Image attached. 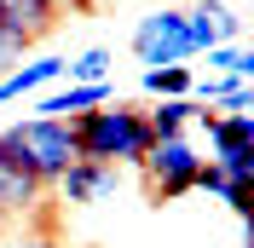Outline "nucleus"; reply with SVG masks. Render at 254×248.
<instances>
[{"instance_id":"3","label":"nucleus","mask_w":254,"mask_h":248,"mask_svg":"<svg viewBox=\"0 0 254 248\" xmlns=\"http://www.w3.org/2000/svg\"><path fill=\"white\" fill-rule=\"evenodd\" d=\"M144 179H150V190H156L162 202L185 196L190 185H196V173H202V150H196V139L190 133H179V139H150V150H144Z\"/></svg>"},{"instance_id":"7","label":"nucleus","mask_w":254,"mask_h":248,"mask_svg":"<svg viewBox=\"0 0 254 248\" xmlns=\"http://www.w3.org/2000/svg\"><path fill=\"white\" fill-rule=\"evenodd\" d=\"M122 185V168H104V162H69L58 179V196L69 208H93V202H110Z\"/></svg>"},{"instance_id":"13","label":"nucleus","mask_w":254,"mask_h":248,"mask_svg":"<svg viewBox=\"0 0 254 248\" xmlns=\"http://www.w3.org/2000/svg\"><path fill=\"white\" fill-rule=\"evenodd\" d=\"M110 47H81L75 52V58H64V75H69V81H81V87H93V81H116L110 75Z\"/></svg>"},{"instance_id":"6","label":"nucleus","mask_w":254,"mask_h":248,"mask_svg":"<svg viewBox=\"0 0 254 248\" xmlns=\"http://www.w3.org/2000/svg\"><path fill=\"white\" fill-rule=\"evenodd\" d=\"M185 29H190L196 58H202L208 47H231V41H243V17L225 6V0H196V6L185 12Z\"/></svg>"},{"instance_id":"1","label":"nucleus","mask_w":254,"mask_h":248,"mask_svg":"<svg viewBox=\"0 0 254 248\" xmlns=\"http://www.w3.org/2000/svg\"><path fill=\"white\" fill-rule=\"evenodd\" d=\"M144 150H150L144 110H133V104H122V98H110V104H98V110H87V116H75V156H81V162L139 168Z\"/></svg>"},{"instance_id":"18","label":"nucleus","mask_w":254,"mask_h":248,"mask_svg":"<svg viewBox=\"0 0 254 248\" xmlns=\"http://www.w3.org/2000/svg\"><path fill=\"white\" fill-rule=\"evenodd\" d=\"M0 231H6V214H0Z\"/></svg>"},{"instance_id":"19","label":"nucleus","mask_w":254,"mask_h":248,"mask_svg":"<svg viewBox=\"0 0 254 248\" xmlns=\"http://www.w3.org/2000/svg\"><path fill=\"white\" fill-rule=\"evenodd\" d=\"M0 23H6V12H0Z\"/></svg>"},{"instance_id":"8","label":"nucleus","mask_w":254,"mask_h":248,"mask_svg":"<svg viewBox=\"0 0 254 248\" xmlns=\"http://www.w3.org/2000/svg\"><path fill=\"white\" fill-rule=\"evenodd\" d=\"M64 81V58H29V63H12L0 69V104H17V98H41L47 87Z\"/></svg>"},{"instance_id":"14","label":"nucleus","mask_w":254,"mask_h":248,"mask_svg":"<svg viewBox=\"0 0 254 248\" xmlns=\"http://www.w3.org/2000/svg\"><path fill=\"white\" fill-rule=\"evenodd\" d=\"M190 190H202V196H214V202H225L237 219H249V185H231V179H220V173L202 162V173H196V185Z\"/></svg>"},{"instance_id":"16","label":"nucleus","mask_w":254,"mask_h":248,"mask_svg":"<svg viewBox=\"0 0 254 248\" xmlns=\"http://www.w3.org/2000/svg\"><path fill=\"white\" fill-rule=\"evenodd\" d=\"M6 248H58V243H52V237H12Z\"/></svg>"},{"instance_id":"17","label":"nucleus","mask_w":254,"mask_h":248,"mask_svg":"<svg viewBox=\"0 0 254 248\" xmlns=\"http://www.w3.org/2000/svg\"><path fill=\"white\" fill-rule=\"evenodd\" d=\"M243 248H254V237H243Z\"/></svg>"},{"instance_id":"9","label":"nucleus","mask_w":254,"mask_h":248,"mask_svg":"<svg viewBox=\"0 0 254 248\" xmlns=\"http://www.w3.org/2000/svg\"><path fill=\"white\" fill-rule=\"evenodd\" d=\"M64 6H81V0H0V12H6V23H12L23 41H41V35L58 23Z\"/></svg>"},{"instance_id":"2","label":"nucleus","mask_w":254,"mask_h":248,"mask_svg":"<svg viewBox=\"0 0 254 248\" xmlns=\"http://www.w3.org/2000/svg\"><path fill=\"white\" fill-rule=\"evenodd\" d=\"M196 127H202V139H208V156H202V162L220 173V179L254 190V110H231V116H220V110H202V104H196Z\"/></svg>"},{"instance_id":"10","label":"nucleus","mask_w":254,"mask_h":248,"mask_svg":"<svg viewBox=\"0 0 254 248\" xmlns=\"http://www.w3.org/2000/svg\"><path fill=\"white\" fill-rule=\"evenodd\" d=\"M190 104H202V110H220V116H231V110H249V104H254V81L202 75V81H190Z\"/></svg>"},{"instance_id":"11","label":"nucleus","mask_w":254,"mask_h":248,"mask_svg":"<svg viewBox=\"0 0 254 248\" xmlns=\"http://www.w3.org/2000/svg\"><path fill=\"white\" fill-rule=\"evenodd\" d=\"M144 127H150V139H179L196 127V104L190 98H156L144 110Z\"/></svg>"},{"instance_id":"15","label":"nucleus","mask_w":254,"mask_h":248,"mask_svg":"<svg viewBox=\"0 0 254 248\" xmlns=\"http://www.w3.org/2000/svg\"><path fill=\"white\" fill-rule=\"evenodd\" d=\"M190 81H196V75H190L185 63H168V69H144L139 87L150 98H190Z\"/></svg>"},{"instance_id":"12","label":"nucleus","mask_w":254,"mask_h":248,"mask_svg":"<svg viewBox=\"0 0 254 248\" xmlns=\"http://www.w3.org/2000/svg\"><path fill=\"white\" fill-rule=\"evenodd\" d=\"M208 75H225V81H254V52L243 47V41H231V47H208Z\"/></svg>"},{"instance_id":"5","label":"nucleus","mask_w":254,"mask_h":248,"mask_svg":"<svg viewBox=\"0 0 254 248\" xmlns=\"http://www.w3.org/2000/svg\"><path fill=\"white\" fill-rule=\"evenodd\" d=\"M110 98H116V81H93V87H81V81H58V87H47V93L29 104V116H41V122H75V116L110 104Z\"/></svg>"},{"instance_id":"4","label":"nucleus","mask_w":254,"mask_h":248,"mask_svg":"<svg viewBox=\"0 0 254 248\" xmlns=\"http://www.w3.org/2000/svg\"><path fill=\"white\" fill-rule=\"evenodd\" d=\"M133 58H139L144 69H168V63L196 58L190 29H185V12H179V6H162V12L139 17V29H133Z\"/></svg>"}]
</instances>
